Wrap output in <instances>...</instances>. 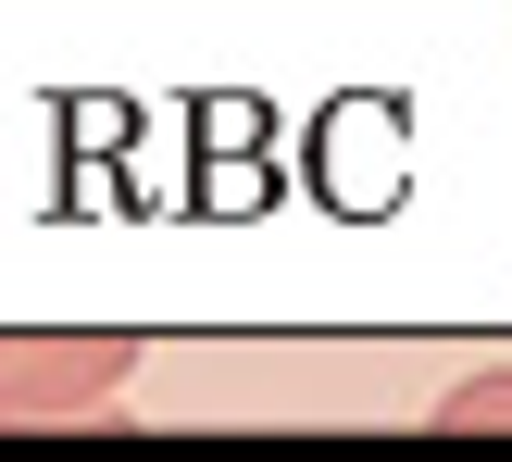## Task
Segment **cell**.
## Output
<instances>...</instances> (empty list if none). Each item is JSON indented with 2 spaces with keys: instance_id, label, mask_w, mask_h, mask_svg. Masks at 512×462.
<instances>
[{
  "instance_id": "cell-1",
  "label": "cell",
  "mask_w": 512,
  "mask_h": 462,
  "mask_svg": "<svg viewBox=\"0 0 512 462\" xmlns=\"http://www.w3.org/2000/svg\"><path fill=\"white\" fill-rule=\"evenodd\" d=\"M138 338L125 325H63V338H0V425H125Z\"/></svg>"
},
{
  "instance_id": "cell-2",
  "label": "cell",
  "mask_w": 512,
  "mask_h": 462,
  "mask_svg": "<svg viewBox=\"0 0 512 462\" xmlns=\"http://www.w3.org/2000/svg\"><path fill=\"white\" fill-rule=\"evenodd\" d=\"M425 425H438V438H512V375H463Z\"/></svg>"
}]
</instances>
